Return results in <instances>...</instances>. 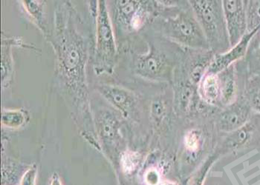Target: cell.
Segmentation results:
<instances>
[{"instance_id":"obj_1","label":"cell","mask_w":260,"mask_h":185,"mask_svg":"<svg viewBox=\"0 0 260 185\" xmlns=\"http://www.w3.org/2000/svg\"><path fill=\"white\" fill-rule=\"evenodd\" d=\"M214 54H222L231 49L226 27L222 1L192 0L188 1Z\"/></svg>"},{"instance_id":"obj_2","label":"cell","mask_w":260,"mask_h":185,"mask_svg":"<svg viewBox=\"0 0 260 185\" xmlns=\"http://www.w3.org/2000/svg\"><path fill=\"white\" fill-rule=\"evenodd\" d=\"M164 27L167 36L175 43L190 50H210L205 33L188 1L167 19Z\"/></svg>"},{"instance_id":"obj_3","label":"cell","mask_w":260,"mask_h":185,"mask_svg":"<svg viewBox=\"0 0 260 185\" xmlns=\"http://www.w3.org/2000/svg\"><path fill=\"white\" fill-rule=\"evenodd\" d=\"M98 57L106 67L110 68L116 56V44L114 39L112 24L104 1H101L98 9Z\"/></svg>"},{"instance_id":"obj_4","label":"cell","mask_w":260,"mask_h":185,"mask_svg":"<svg viewBox=\"0 0 260 185\" xmlns=\"http://www.w3.org/2000/svg\"><path fill=\"white\" fill-rule=\"evenodd\" d=\"M115 2L117 18L128 31H139L150 18L152 4L150 1Z\"/></svg>"},{"instance_id":"obj_5","label":"cell","mask_w":260,"mask_h":185,"mask_svg":"<svg viewBox=\"0 0 260 185\" xmlns=\"http://www.w3.org/2000/svg\"><path fill=\"white\" fill-rule=\"evenodd\" d=\"M135 69L142 77L154 80L170 79L173 74L172 64L168 57L154 49L145 55L138 56Z\"/></svg>"},{"instance_id":"obj_6","label":"cell","mask_w":260,"mask_h":185,"mask_svg":"<svg viewBox=\"0 0 260 185\" xmlns=\"http://www.w3.org/2000/svg\"><path fill=\"white\" fill-rule=\"evenodd\" d=\"M246 1L224 0L223 11L231 47L240 42L247 31Z\"/></svg>"},{"instance_id":"obj_7","label":"cell","mask_w":260,"mask_h":185,"mask_svg":"<svg viewBox=\"0 0 260 185\" xmlns=\"http://www.w3.org/2000/svg\"><path fill=\"white\" fill-rule=\"evenodd\" d=\"M259 30L260 28L247 33L240 42L231 47L227 52L215 54L206 73L218 74L243 58L249 49L250 41Z\"/></svg>"},{"instance_id":"obj_8","label":"cell","mask_w":260,"mask_h":185,"mask_svg":"<svg viewBox=\"0 0 260 185\" xmlns=\"http://www.w3.org/2000/svg\"><path fill=\"white\" fill-rule=\"evenodd\" d=\"M251 109L246 98L237 100L219 116V129L221 131L231 133L243 127L249 122Z\"/></svg>"},{"instance_id":"obj_9","label":"cell","mask_w":260,"mask_h":185,"mask_svg":"<svg viewBox=\"0 0 260 185\" xmlns=\"http://www.w3.org/2000/svg\"><path fill=\"white\" fill-rule=\"evenodd\" d=\"M215 54L210 50L195 51L184 62L183 75L198 88L199 84L208 71Z\"/></svg>"},{"instance_id":"obj_10","label":"cell","mask_w":260,"mask_h":185,"mask_svg":"<svg viewBox=\"0 0 260 185\" xmlns=\"http://www.w3.org/2000/svg\"><path fill=\"white\" fill-rule=\"evenodd\" d=\"M101 91L106 99L115 108L128 116L136 106V97L129 90L118 86L106 85L101 87Z\"/></svg>"},{"instance_id":"obj_11","label":"cell","mask_w":260,"mask_h":185,"mask_svg":"<svg viewBox=\"0 0 260 185\" xmlns=\"http://www.w3.org/2000/svg\"><path fill=\"white\" fill-rule=\"evenodd\" d=\"M236 64L227 69L218 73L220 84V105L229 106L235 103L238 97V83H237Z\"/></svg>"},{"instance_id":"obj_12","label":"cell","mask_w":260,"mask_h":185,"mask_svg":"<svg viewBox=\"0 0 260 185\" xmlns=\"http://www.w3.org/2000/svg\"><path fill=\"white\" fill-rule=\"evenodd\" d=\"M174 92L176 109L183 113L190 111L196 96L199 95L197 87L192 85L184 75L176 81Z\"/></svg>"},{"instance_id":"obj_13","label":"cell","mask_w":260,"mask_h":185,"mask_svg":"<svg viewBox=\"0 0 260 185\" xmlns=\"http://www.w3.org/2000/svg\"><path fill=\"white\" fill-rule=\"evenodd\" d=\"M197 90L204 103L213 106L220 105V84L218 74L206 73L201 80Z\"/></svg>"},{"instance_id":"obj_14","label":"cell","mask_w":260,"mask_h":185,"mask_svg":"<svg viewBox=\"0 0 260 185\" xmlns=\"http://www.w3.org/2000/svg\"><path fill=\"white\" fill-rule=\"evenodd\" d=\"M254 130V125L248 122L238 130L231 132L226 140V148L231 151H235L248 144L253 138Z\"/></svg>"},{"instance_id":"obj_15","label":"cell","mask_w":260,"mask_h":185,"mask_svg":"<svg viewBox=\"0 0 260 185\" xmlns=\"http://www.w3.org/2000/svg\"><path fill=\"white\" fill-rule=\"evenodd\" d=\"M245 92V98L251 108L260 113V75H254L248 79Z\"/></svg>"},{"instance_id":"obj_16","label":"cell","mask_w":260,"mask_h":185,"mask_svg":"<svg viewBox=\"0 0 260 185\" xmlns=\"http://www.w3.org/2000/svg\"><path fill=\"white\" fill-rule=\"evenodd\" d=\"M247 31L260 28V1H246Z\"/></svg>"},{"instance_id":"obj_17","label":"cell","mask_w":260,"mask_h":185,"mask_svg":"<svg viewBox=\"0 0 260 185\" xmlns=\"http://www.w3.org/2000/svg\"><path fill=\"white\" fill-rule=\"evenodd\" d=\"M100 125V133L103 138L107 140V141L115 140L118 134V122L113 116L109 113L106 116V119H103V120H101Z\"/></svg>"},{"instance_id":"obj_18","label":"cell","mask_w":260,"mask_h":185,"mask_svg":"<svg viewBox=\"0 0 260 185\" xmlns=\"http://www.w3.org/2000/svg\"><path fill=\"white\" fill-rule=\"evenodd\" d=\"M141 155L135 151H127L121 156L123 171L126 174H132L137 168L141 162Z\"/></svg>"},{"instance_id":"obj_19","label":"cell","mask_w":260,"mask_h":185,"mask_svg":"<svg viewBox=\"0 0 260 185\" xmlns=\"http://www.w3.org/2000/svg\"><path fill=\"white\" fill-rule=\"evenodd\" d=\"M184 148L187 152L195 154L200 149L202 136L198 130H191L186 133L184 138Z\"/></svg>"},{"instance_id":"obj_20","label":"cell","mask_w":260,"mask_h":185,"mask_svg":"<svg viewBox=\"0 0 260 185\" xmlns=\"http://www.w3.org/2000/svg\"><path fill=\"white\" fill-rule=\"evenodd\" d=\"M25 121V115L21 111H6L2 115V122L6 127H21Z\"/></svg>"},{"instance_id":"obj_21","label":"cell","mask_w":260,"mask_h":185,"mask_svg":"<svg viewBox=\"0 0 260 185\" xmlns=\"http://www.w3.org/2000/svg\"><path fill=\"white\" fill-rule=\"evenodd\" d=\"M217 159V155L213 154L210 156L205 162L203 165L200 167L197 173L192 176L189 185H203L208 172L209 171L210 167L214 163L215 161Z\"/></svg>"},{"instance_id":"obj_22","label":"cell","mask_w":260,"mask_h":185,"mask_svg":"<svg viewBox=\"0 0 260 185\" xmlns=\"http://www.w3.org/2000/svg\"><path fill=\"white\" fill-rule=\"evenodd\" d=\"M36 166L33 165L25 172L21 178L20 185H35L37 178Z\"/></svg>"},{"instance_id":"obj_23","label":"cell","mask_w":260,"mask_h":185,"mask_svg":"<svg viewBox=\"0 0 260 185\" xmlns=\"http://www.w3.org/2000/svg\"><path fill=\"white\" fill-rule=\"evenodd\" d=\"M152 113L155 120L159 121L165 116V106L161 100L154 102L152 105Z\"/></svg>"},{"instance_id":"obj_24","label":"cell","mask_w":260,"mask_h":185,"mask_svg":"<svg viewBox=\"0 0 260 185\" xmlns=\"http://www.w3.org/2000/svg\"><path fill=\"white\" fill-rule=\"evenodd\" d=\"M145 181L148 185H158L160 183L159 173L155 169H150L146 173Z\"/></svg>"},{"instance_id":"obj_25","label":"cell","mask_w":260,"mask_h":185,"mask_svg":"<svg viewBox=\"0 0 260 185\" xmlns=\"http://www.w3.org/2000/svg\"><path fill=\"white\" fill-rule=\"evenodd\" d=\"M50 185H62L60 177H59L57 173H54L52 176H51Z\"/></svg>"},{"instance_id":"obj_26","label":"cell","mask_w":260,"mask_h":185,"mask_svg":"<svg viewBox=\"0 0 260 185\" xmlns=\"http://www.w3.org/2000/svg\"><path fill=\"white\" fill-rule=\"evenodd\" d=\"M162 185H179L175 181H170V180H166V181H163Z\"/></svg>"},{"instance_id":"obj_27","label":"cell","mask_w":260,"mask_h":185,"mask_svg":"<svg viewBox=\"0 0 260 185\" xmlns=\"http://www.w3.org/2000/svg\"><path fill=\"white\" fill-rule=\"evenodd\" d=\"M258 55H259L260 58V43L259 44V48H258Z\"/></svg>"}]
</instances>
